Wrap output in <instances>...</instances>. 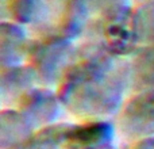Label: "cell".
Segmentation results:
<instances>
[{
    "label": "cell",
    "instance_id": "cell-1",
    "mask_svg": "<svg viewBox=\"0 0 154 149\" xmlns=\"http://www.w3.org/2000/svg\"><path fill=\"white\" fill-rule=\"evenodd\" d=\"M56 91L65 111L79 121H111L128 95L125 59L88 38L76 45L72 62Z\"/></svg>",
    "mask_w": 154,
    "mask_h": 149
},
{
    "label": "cell",
    "instance_id": "cell-2",
    "mask_svg": "<svg viewBox=\"0 0 154 149\" xmlns=\"http://www.w3.org/2000/svg\"><path fill=\"white\" fill-rule=\"evenodd\" d=\"M115 136L112 121L57 122L37 130L27 149H111Z\"/></svg>",
    "mask_w": 154,
    "mask_h": 149
},
{
    "label": "cell",
    "instance_id": "cell-3",
    "mask_svg": "<svg viewBox=\"0 0 154 149\" xmlns=\"http://www.w3.org/2000/svg\"><path fill=\"white\" fill-rule=\"evenodd\" d=\"M89 30L93 31L89 40L100 42L119 59L130 57L141 46L135 5H127L103 18L92 19L87 27V31Z\"/></svg>",
    "mask_w": 154,
    "mask_h": 149
},
{
    "label": "cell",
    "instance_id": "cell-4",
    "mask_svg": "<svg viewBox=\"0 0 154 149\" xmlns=\"http://www.w3.org/2000/svg\"><path fill=\"white\" fill-rule=\"evenodd\" d=\"M76 45L73 41L57 35L31 37L27 64L34 68L41 84L58 87L72 62Z\"/></svg>",
    "mask_w": 154,
    "mask_h": 149
},
{
    "label": "cell",
    "instance_id": "cell-5",
    "mask_svg": "<svg viewBox=\"0 0 154 149\" xmlns=\"http://www.w3.org/2000/svg\"><path fill=\"white\" fill-rule=\"evenodd\" d=\"M91 16L84 0H46L43 21L35 35H57L77 42L85 34Z\"/></svg>",
    "mask_w": 154,
    "mask_h": 149
},
{
    "label": "cell",
    "instance_id": "cell-6",
    "mask_svg": "<svg viewBox=\"0 0 154 149\" xmlns=\"http://www.w3.org/2000/svg\"><path fill=\"white\" fill-rule=\"evenodd\" d=\"M115 128L128 144L154 137V90L130 94L115 118Z\"/></svg>",
    "mask_w": 154,
    "mask_h": 149
},
{
    "label": "cell",
    "instance_id": "cell-7",
    "mask_svg": "<svg viewBox=\"0 0 154 149\" xmlns=\"http://www.w3.org/2000/svg\"><path fill=\"white\" fill-rule=\"evenodd\" d=\"M14 109H18L37 130L57 123L65 110L56 88L42 84L24 94Z\"/></svg>",
    "mask_w": 154,
    "mask_h": 149
},
{
    "label": "cell",
    "instance_id": "cell-8",
    "mask_svg": "<svg viewBox=\"0 0 154 149\" xmlns=\"http://www.w3.org/2000/svg\"><path fill=\"white\" fill-rule=\"evenodd\" d=\"M31 37L26 26L8 19L0 22V68L27 62Z\"/></svg>",
    "mask_w": 154,
    "mask_h": 149
},
{
    "label": "cell",
    "instance_id": "cell-9",
    "mask_svg": "<svg viewBox=\"0 0 154 149\" xmlns=\"http://www.w3.org/2000/svg\"><path fill=\"white\" fill-rule=\"evenodd\" d=\"M38 74L30 64L0 69V95L3 107H15L19 99L31 88L39 85Z\"/></svg>",
    "mask_w": 154,
    "mask_h": 149
},
{
    "label": "cell",
    "instance_id": "cell-10",
    "mask_svg": "<svg viewBox=\"0 0 154 149\" xmlns=\"http://www.w3.org/2000/svg\"><path fill=\"white\" fill-rule=\"evenodd\" d=\"M37 129L14 107H3L0 113V149H27Z\"/></svg>",
    "mask_w": 154,
    "mask_h": 149
},
{
    "label": "cell",
    "instance_id": "cell-11",
    "mask_svg": "<svg viewBox=\"0 0 154 149\" xmlns=\"http://www.w3.org/2000/svg\"><path fill=\"white\" fill-rule=\"evenodd\" d=\"M128 95L154 90V46H139L125 59Z\"/></svg>",
    "mask_w": 154,
    "mask_h": 149
},
{
    "label": "cell",
    "instance_id": "cell-12",
    "mask_svg": "<svg viewBox=\"0 0 154 149\" xmlns=\"http://www.w3.org/2000/svg\"><path fill=\"white\" fill-rule=\"evenodd\" d=\"M3 7L8 21L34 29L45 18L46 0H4Z\"/></svg>",
    "mask_w": 154,
    "mask_h": 149
},
{
    "label": "cell",
    "instance_id": "cell-13",
    "mask_svg": "<svg viewBox=\"0 0 154 149\" xmlns=\"http://www.w3.org/2000/svg\"><path fill=\"white\" fill-rule=\"evenodd\" d=\"M141 46H154V0L135 5Z\"/></svg>",
    "mask_w": 154,
    "mask_h": 149
},
{
    "label": "cell",
    "instance_id": "cell-14",
    "mask_svg": "<svg viewBox=\"0 0 154 149\" xmlns=\"http://www.w3.org/2000/svg\"><path fill=\"white\" fill-rule=\"evenodd\" d=\"M84 2L89 12L91 21L103 18L119 8L134 5L131 0H84Z\"/></svg>",
    "mask_w": 154,
    "mask_h": 149
},
{
    "label": "cell",
    "instance_id": "cell-15",
    "mask_svg": "<svg viewBox=\"0 0 154 149\" xmlns=\"http://www.w3.org/2000/svg\"><path fill=\"white\" fill-rule=\"evenodd\" d=\"M128 149H154V137H149V138H143L137 142H133V144H130Z\"/></svg>",
    "mask_w": 154,
    "mask_h": 149
},
{
    "label": "cell",
    "instance_id": "cell-16",
    "mask_svg": "<svg viewBox=\"0 0 154 149\" xmlns=\"http://www.w3.org/2000/svg\"><path fill=\"white\" fill-rule=\"evenodd\" d=\"M134 5H138V4H143V3H147V2H153V0H131Z\"/></svg>",
    "mask_w": 154,
    "mask_h": 149
},
{
    "label": "cell",
    "instance_id": "cell-17",
    "mask_svg": "<svg viewBox=\"0 0 154 149\" xmlns=\"http://www.w3.org/2000/svg\"><path fill=\"white\" fill-rule=\"evenodd\" d=\"M111 149H116V148H115V147H112V148H111Z\"/></svg>",
    "mask_w": 154,
    "mask_h": 149
},
{
    "label": "cell",
    "instance_id": "cell-18",
    "mask_svg": "<svg viewBox=\"0 0 154 149\" xmlns=\"http://www.w3.org/2000/svg\"><path fill=\"white\" fill-rule=\"evenodd\" d=\"M2 2H4V0H2Z\"/></svg>",
    "mask_w": 154,
    "mask_h": 149
}]
</instances>
